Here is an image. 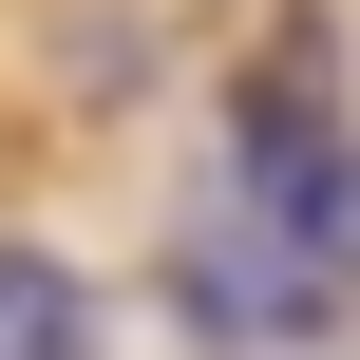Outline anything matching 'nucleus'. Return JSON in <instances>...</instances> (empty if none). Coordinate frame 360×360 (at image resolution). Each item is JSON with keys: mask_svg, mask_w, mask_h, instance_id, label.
Segmentation results:
<instances>
[{"mask_svg": "<svg viewBox=\"0 0 360 360\" xmlns=\"http://www.w3.org/2000/svg\"><path fill=\"white\" fill-rule=\"evenodd\" d=\"M228 209H247V228H266L323 304H360V114H342V57H323V38H285V57L247 76Z\"/></svg>", "mask_w": 360, "mask_h": 360, "instance_id": "nucleus-1", "label": "nucleus"}, {"mask_svg": "<svg viewBox=\"0 0 360 360\" xmlns=\"http://www.w3.org/2000/svg\"><path fill=\"white\" fill-rule=\"evenodd\" d=\"M171 285H190V323H209L228 360H247V342H304V323H323V285H304V266H285V247L228 209V190H190V247H171Z\"/></svg>", "mask_w": 360, "mask_h": 360, "instance_id": "nucleus-2", "label": "nucleus"}, {"mask_svg": "<svg viewBox=\"0 0 360 360\" xmlns=\"http://www.w3.org/2000/svg\"><path fill=\"white\" fill-rule=\"evenodd\" d=\"M95 342H114V304L57 247H0V360H95Z\"/></svg>", "mask_w": 360, "mask_h": 360, "instance_id": "nucleus-3", "label": "nucleus"}]
</instances>
